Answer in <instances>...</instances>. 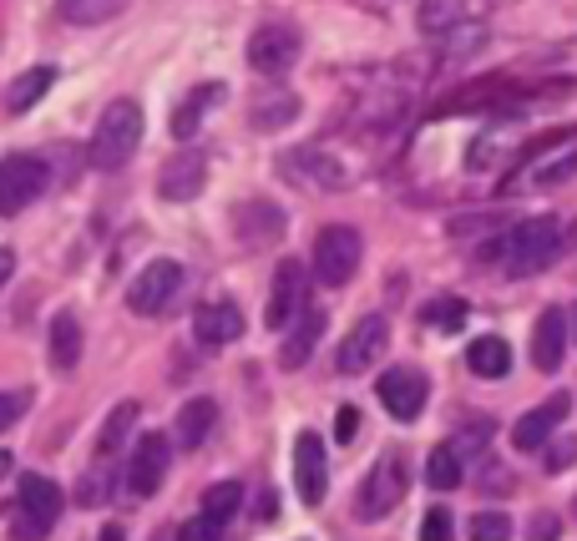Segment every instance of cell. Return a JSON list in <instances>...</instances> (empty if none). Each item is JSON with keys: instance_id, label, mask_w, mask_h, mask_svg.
<instances>
[{"instance_id": "cell-20", "label": "cell", "mask_w": 577, "mask_h": 541, "mask_svg": "<svg viewBox=\"0 0 577 541\" xmlns=\"http://www.w3.org/2000/svg\"><path fill=\"white\" fill-rule=\"evenodd\" d=\"M46 354H51V369H57V375H72V369L81 365V319H76V309H61L57 319H51Z\"/></svg>"}, {"instance_id": "cell-43", "label": "cell", "mask_w": 577, "mask_h": 541, "mask_svg": "<svg viewBox=\"0 0 577 541\" xmlns=\"http://www.w3.org/2000/svg\"><path fill=\"white\" fill-rule=\"evenodd\" d=\"M335 436H340V445H350V440L360 436V410L355 405H340V415H335Z\"/></svg>"}, {"instance_id": "cell-11", "label": "cell", "mask_w": 577, "mask_h": 541, "mask_svg": "<svg viewBox=\"0 0 577 541\" xmlns=\"http://www.w3.org/2000/svg\"><path fill=\"white\" fill-rule=\"evenodd\" d=\"M426 395H430V380L421 375V369L411 365H396L380 375V405L396 415L400 425H411L421 410H426Z\"/></svg>"}, {"instance_id": "cell-39", "label": "cell", "mask_w": 577, "mask_h": 541, "mask_svg": "<svg viewBox=\"0 0 577 541\" xmlns=\"http://www.w3.org/2000/svg\"><path fill=\"white\" fill-rule=\"evenodd\" d=\"M472 541H512V516H502V512H476L472 516Z\"/></svg>"}, {"instance_id": "cell-34", "label": "cell", "mask_w": 577, "mask_h": 541, "mask_svg": "<svg viewBox=\"0 0 577 541\" xmlns=\"http://www.w3.org/2000/svg\"><path fill=\"white\" fill-rule=\"evenodd\" d=\"M294 117H299V97H289V91L253 106V127H259V133H279V127H289Z\"/></svg>"}, {"instance_id": "cell-2", "label": "cell", "mask_w": 577, "mask_h": 541, "mask_svg": "<svg viewBox=\"0 0 577 541\" xmlns=\"http://www.w3.org/2000/svg\"><path fill=\"white\" fill-rule=\"evenodd\" d=\"M142 147V106L137 102H112L97 122V133H91V147L87 158L97 173H117L133 162V152Z\"/></svg>"}, {"instance_id": "cell-13", "label": "cell", "mask_w": 577, "mask_h": 541, "mask_svg": "<svg viewBox=\"0 0 577 541\" xmlns=\"http://www.w3.org/2000/svg\"><path fill=\"white\" fill-rule=\"evenodd\" d=\"M208 183V158L203 152H173L163 162V173H158V192H163L167 203H192Z\"/></svg>"}, {"instance_id": "cell-21", "label": "cell", "mask_w": 577, "mask_h": 541, "mask_svg": "<svg viewBox=\"0 0 577 541\" xmlns=\"http://www.w3.org/2000/svg\"><path fill=\"white\" fill-rule=\"evenodd\" d=\"M213 425H218V405L208 395L188 400V405L178 410V420H173V445H183V451H198L208 436H213Z\"/></svg>"}, {"instance_id": "cell-10", "label": "cell", "mask_w": 577, "mask_h": 541, "mask_svg": "<svg viewBox=\"0 0 577 541\" xmlns=\"http://www.w3.org/2000/svg\"><path fill=\"white\" fill-rule=\"evenodd\" d=\"M299 51H304V41H299L294 26H259L249 36V66L259 76H279L289 72L299 61Z\"/></svg>"}, {"instance_id": "cell-30", "label": "cell", "mask_w": 577, "mask_h": 541, "mask_svg": "<svg viewBox=\"0 0 577 541\" xmlns=\"http://www.w3.org/2000/svg\"><path fill=\"white\" fill-rule=\"evenodd\" d=\"M122 5H127V0H57V11L66 26H102Z\"/></svg>"}, {"instance_id": "cell-7", "label": "cell", "mask_w": 577, "mask_h": 541, "mask_svg": "<svg viewBox=\"0 0 577 541\" xmlns=\"http://www.w3.org/2000/svg\"><path fill=\"white\" fill-rule=\"evenodd\" d=\"M390 344V319L385 314H365V319L340 339V354H335V369L340 375H365Z\"/></svg>"}, {"instance_id": "cell-47", "label": "cell", "mask_w": 577, "mask_h": 541, "mask_svg": "<svg viewBox=\"0 0 577 541\" xmlns=\"http://www.w3.org/2000/svg\"><path fill=\"white\" fill-rule=\"evenodd\" d=\"M274 512H279V496L264 491V501H259V521H274Z\"/></svg>"}, {"instance_id": "cell-32", "label": "cell", "mask_w": 577, "mask_h": 541, "mask_svg": "<svg viewBox=\"0 0 577 541\" xmlns=\"http://www.w3.org/2000/svg\"><path fill=\"white\" fill-rule=\"evenodd\" d=\"M567 177H577V147H567V152H557V158H548V152H542V162L532 167V188L537 192L563 188Z\"/></svg>"}, {"instance_id": "cell-29", "label": "cell", "mask_w": 577, "mask_h": 541, "mask_svg": "<svg viewBox=\"0 0 577 541\" xmlns=\"http://www.w3.org/2000/svg\"><path fill=\"white\" fill-rule=\"evenodd\" d=\"M461 15H466V0H421L415 26L426 30V36H446V30L461 26Z\"/></svg>"}, {"instance_id": "cell-22", "label": "cell", "mask_w": 577, "mask_h": 541, "mask_svg": "<svg viewBox=\"0 0 577 541\" xmlns=\"http://www.w3.org/2000/svg\"><path fill=\"white\" fill-rule=\"evenodd\" d=\"M466 369H472L476 380H506V375H512V344H506L502 335L472 339V350H466Z\"/></svg>"}, {"instance_id": "cell-12", "label": "cell", "mask_w": 577, "mask_h": 541, "mask_svg": "<svg viewBox=\"0 0 577 541\" xmlns=\"http://www.w3.org/2000/svg\"><path fill=\"white\" fill-rule=\"evenodd\" d=\"M294 486L304 506H319L329 491V461H325V440L314 430H299L294 440Z\"/></svg>"}, {"instance_id": "cell-51", "label": "cell", "mask_w": 577, "mask_h": 541, "mask_svg": "<svg viewBox=\"0 0 577 541\" xmlns=\"http://www.w3.org/2000/svg\"><path fill=\"white\" fill-rule=\"evenodd\" d=\"M567 335H573V339H577V309H573V324H567Z\"/></svg>"}, {"instance_id": "cell-36", "label": "cell", "mask_w": 577, "mask_h": 541, "mask_svg": "<svg viewBox=\"0 0 577 541\" xmlns=\"http://www.w3.org/2000/svg\"><path fill=\"white\" fill-rule=\"evenodd\" d=\"M5 521H11V541H46V537H51V527H57L51 516H36V512H26L21 501H15V512L5 516Z\"/></svg>"}, {"instance_id": "cell-40", "label": "cell", "mask_w": 577, "mask_h": 541, "mask_svg": "<svg viewBox=\"0 0 577 541\" xmlns=\"http://www.w3.org/2000/svg\"><path fill=\"white\" fill-rule=\"evenodd\" d=\"M451 537H456L451 512H446V506H430V512L421 516V541H451Z\"/></svg>"}, {"instance_id": "cell-45", "label": "cell", "mask_w": 577, "mask_h": 541, "mask_svg": "<svg viewBox=\"0 0 577 541\" xmlns=\"http://www.w3.org/2000/svg\"><path fill=\"white\" fill-rule=\"evenodd\" d=\"M506 486H512V476H506L502 466H491L487 470V491H506Z\"/></svg>"}, {"instance_id": "cell-25", "label": "cell", "mask_w": 577, "mask_h": 541, "mask_svg": "<svg viewBox=\"0 0 577 541\" xmlns=\"http://www.w3.org/2000/svg\"><path fill=\"white\" fill-rule=\"evenodd\" d=\"M112 491H117V466L106 455H91V466L76 481V506H102Z\"/></svg>"}, {"instance_id": "cell-48", "label": "cell", "mask_w": 577, "mask_h": 541, "mask_svg": "<svg viewBox=\"0 0 577 541\" xmlns=\"http://www.w3.org/2000/svg\"><path fill=\"white\" fill-rule=\"evenodd\" d=\"M102 541H127V531H122L117 521H112V527H102Z\"/></svg>"}, {"instance_id": "cell-49", "label": "cell", "mask_w": 577, "mask_h": 541, "mask_svg": "<svg viewBox=\"0 0 577 541\" xmlns=\"http://www.w3.org/2000/svg\"><path fill=\"white\" fill-rule=\"evenodd\" d=\"M11 466H15V461H11V451H0V481L11 476Z\"/></svg>"}, {"instance_id": "cell-28", "label": "cell", "mask_w": 577, "mask_h": 541, "mask_svg": "<svg viewBox=\"0 0 577 541\" xmlns=\"http://www.w3.org/2000/svg\"><path fill=\"white\" fill-rule=\"evenodd\" d=\"M137 425V405L127 400V405H117L112 415L102 420V436H97V455H106V461H117V451L127 445V436H133Z\"/></svg>"}, {"instance_id": "cell-14", "label": "cell", "mask_w": 577, "mask_h": 541, "mask_svg": "<svg viewBox=\"0 0 577 541\" xmlns=\"http://www.w3.org/2000/svg\"><path fill=\"white\" fill-rule=\"evenodd\" d=\"M567 410H573V400H567V395H552L548 405L527 410V415L512 425V445H517V451H542V445L557 436V425H563Z\"/></svg>"}, {"instance_id": "cell-1", "label": "cell", "mask_w": 577, "mask_h": 541, "mask_svg": "<svg viewBox=\"0 0 577 541\" xmlns=\"http://www.w3.org/2000/svg\"><path fill=\"white\" fill-rule=\"evenodd\" d=\"M567 249V234H563V218L552 213H537V218H522L512 228L491 238L481 249V264H502L506 278H532L542 268H552Z\"/></svg>"}, {"instance_id": "cell-3", "label": "cell", "mask_w": 577, "mask_h": 541, "mask_svg": "<svg viewBox=\"0 0 577 541\" xmlns=\"http://www.w3.org/2000/svg\"><path fill=\"white\" fill-rule=\"evenodd\" d=\"M360 253H365L360 228H350V223H329V228H319V238H314L310 274L319 278L325 289H344V284L360 274Z\"/></svg>"}, {"instance_id": "cell-19", "label": "cell", "mask_w": 577, "mask_h": 541, "mask_svg": "<svg viewBox=\"0 0 577 541\" xmlns=\"http://www.w3.org/2000/svg\"><path fill=\"white\" fill-rule=\"evenodd\" d=\"M319 335H325V314H319V309H304V314L284 329L279 365L284 369H304L310 365V354H314V344H319Z\"/></svg>"}, {"instance_id": "cell-35", "label": "cell", "mask_w": 577, "mask_h": 541, "mask_svg": "<svg viewBox=\"0 0 577 541\" xmlns=\"http://www.w3.org/2000/svg\"><path fill=\"white\" fill-rule=\"evenodd\" d=\"M238 506H243V486H238V481H218V486H208V491H203V512L218 516L223 527L238 516Z\"/></svg>"}, {"instance_id": "cell-24", "label": "cell", "mask_w": 577, "mask_h": 541, "mask_svg": "<svg viewBox=\"0 0 577 541\" xmlns=\"http://www.w3.org/2000/svg\"><path fill=\"white\" fill-rule=\"evenodd\" d=\"M51 87H57V66H30V72H21L11 81V91H5V112H11V117H26Z\"/></svg>"}, {"instance_id": "cell-18", "label": "cell", "mask_w": 577, "mask_h": 541, "mask_svg": "<svg viewBox=\"0 0 577 541\" xmlns=\"http://www.w3.org/2000/svg\"><path fill=\"white\" fill-rule=\"evenodd\" d=\"M563 350H567V309H542V319L532 329V365L542 375H557Z\"/></svg>"}, {"instance_id": "cell-23", "label": "cell", "mask_w": 577, "mask_h": 541, "mask_svg": "<svg viewBox=\"0 0 577 541\" xmlns=\"http://www.w3.org/2000/svg\"><path fill=\"white\" fill-rule=\"evenodd\" d=\"M234 228L243 234V243H249V249H259V243H268V238L284 234V207H274V203H243V207H234Z\"/></svg>"}, {"instance_id": "cell-26", "label": "cell", "mask_w": 577, "mask_h": 541, "mask_svg": "<svg viewBox=\"0 0 577 541\" xmlns=\"http://www.w3.org/2000/svg\"><path fill=\"white\" fill-rule=\"evenodd\" d=\"M21 506H26V512H36V516H51V521H57L61 516V506H66V496H61V486L51 481V476H36V470H30V476H21Z\"/></svg>"}, {"instance_id": "cell-9", "label": "cell", "mask_w": 577, "mask_h": 541, "mask_svg": "<svg viewBox=\"0 0 577 541\" xmlns=\"http://www.w3.org/2000/svg\"><path fill=\"white\" fill-rule=\"evenodd\" d=\"M167 461H173V436H137V445H133V461H127V491L133 496H152L158 486H163V476H167Z\"/></svg>"}, {"instance_id": "cell-41", "label": "cell", "mask_w": 577, "mask_h": 541, "mask_svg": "<svg viewBox=\"0 0 577 541\" xmlns=\"http://www.w3.org/2000/svg\"><path fill=\"white\" fill-rule=\"evenodd\" d=\"M178 541H223V521L218 516H188V521H183L178 527Z\"/></svg>"}, {"instance_id": "cell-15", "label": "cell", "mask_w": 577, "mask_h": 541, "mask_svg": "<svg viewBox=\"0 0 577 541\" xmlns=\"http://www.w3.org/2000/svg\"><path fill=\"white\" fill-rule=\"evenodd\" d=\"M512 81L506 76H487V81H472V87L451 91L441 106H436V117H461V112H502V102L512 97Z\"/></svg>"}, {"instance_id": "cell-16", "label": "cell", "mask_w": 577, "mask_h": 541, "mask_svg": "<svg viewBox=\"0 0 577 541\" xmlns=\"http://www.w3.org/2000/svg\"><path fill=\"white\" fill-rule=\"evenodd\" d=\"M192 339L208 344V350H223V344L243 339V314H238V304H228V299L203 304L198 314H192Z\"/></svg>"}, {"instance_id": "cell-38", "label": "cell", "mask_w": 577, "mask_h": 541, "mask_svg": "<svg viewBox=\"0 0 577 541\" xmlns=\"http://www.w3.org/2000/svg\"><path fill=\"white\" fill-rule=\"evenodd\" d=\"M573 461H577V436H552L548 445H542V470H548V476L567 470Z\"/></svg>"}, {"instance_id": "cell-5", "label": "cell", "mask_w": 577, "mask_h": 541, "mask_svg": "<svg viewBox=\"0 0 577 541\" xmlns=\"http://www.w3.org/2000/svg\"><path fill=\"white\" fill-rule=\"evenodd\" d=\"M46 183H51L46 158H36V152H11V158L0 162V218L26 213V207L46 192Z\"/></svg>"}, {"instance_id": "cell-50", "label": "cell", "mask_w": 577, "mask_h": 541, "mask_svg": "<svg viewBox=\"0 0 577 541\" xmlns=\"http://www.w3.org/2000/svg\"><path fill=\"white\" fill-rule=\"evenodd\" d=\"M152 541H178V531H158V537H152Z\"/></svg>"}, {"instance_id": "cell-42", "label": "cell", "mask_w": 577, "mask_h": 541, "mask_svg": "<svg viewBox=\"0 0 577 541\" xmlns=\"http://www.w3.org/2000/svg\"><path fill=\"white\" fill-rule=\"evenodd\" d=\"M26 410H30V390H5V395H0V430H11Z\"/></svg>"}, {"instance_id": "cell-37", "label": "cell", "mask_w": 577, "mask_h": 541, "mask_svg": "<svg viewBox=\"0 0 577 541\" xmlns=\"http://www.w3.org/2000/svg\"><path fill=\"white\" fill-rule=\"evenodd\" d=\"M506 218L502 213H461V218H451V234L456 238H476V234H502Z\"/></svg>"}, {"instance_id": "cell-31", "label": "cell", "mask_w": 577, "mask_h": 541, "mask_svg": "<svg viewBox=\"0 0 577 541\" xmlns=\"http://www.w3.org/2000/svg\"><path fill=\"white\" fill-rule=\"evenodd\" d=\"M218 97H223V87H203V91H192V97H183L178 112H173V137H178V142H188V137L203 127V106L218 102Z\"/></svg>"}, {"instance_id": "cell-33", "label": "cell", "mask_w": 577, "mask_h": 541, "mask_svg": "<svg viewBox=\"0 0 577 541\" xmlns=\"http://www.w3.org/2000/svg\"><path fill=\"white\" fill-rule=\"evenodd\" d=\"M466 319H472L466 299H430V304L421 309V324H426V329H441V335H456Z\"/></svg>"}, {"instance_id": "cell-27", "label": "cell", "mask_w": 577, "mask_h": 541, "mask_svg": "<svg viewBox=\"0 0 577 541\" xmlns=\"http://www.w3.org/2000/svg\"><path fill=\"white\" fill-rule=\"evenodd\" d=\"M461 476H466V455L456 451V445H436L426 461V486H436V491H456Z\"/></svg>"}, {"instance_id": "cell-8", "label": "cell", "mask_w": 577, "mask_h": 541, "mask_svg": "<svg viewBox=\"0 0 577 541\" xmlns=\"http://www.w3.org/2000/svg\"><path fill=\"white\" fill-rule=\"evenodd\" d=\"M178 289H183V264L158 259V264H148L142 274L133 278V289H127V309L142 314V319H152V314H163V309L173 304V293H178Z\"/></svg>"}, {"instance_id": "cell-6", "label": "cell", "mask_w": 577, "mask_h": 541, "mask_svg": "<svg viewBox=\"0 0 577 541\" xmlns=\"http://www.w3.org/2000/svg\"><path fill=\"white\" fill-rule=\"evenodd\" d=\"M310 268L299 264V259H284L279 274H274V289H268V309H264V324L274 329V335H284L289 324L304 314V299H310Z\"/></svg>"}, {"instance_id": "cell-4", "label": "cell", "mask_w": 577, "mask_h": 541, "mask_svg": "<svg viewBox=\"0 0 577 541\" xmlns=\"http://www.w3.org/2000/svg\"><path fill=\"white\" fill-rule=\"evenodd\" d=\"M405 491H411V470H405V455H400V451H385L380 461L371 466L365 486H360V501H355L360 521H380V516H390L400 501H405Z\"/></svg>"}, {"instance_id": "cell-44", "label": "cell", "mask_w": 577, "mask_h": 541, "mask_svg": "<svg viewBox=\"0 0 577 541\" xmlns=\"http://www.w3.org/2000/svg\"><path fill=\"white\" fill-rule=\"evenodd\" d=\"M563 537V521H557V516H532V527H527V541H557Z\"/></svg>"}, {"instance_id": "cell-17", "label": "cell", "mask_w": 577, "mask_h": 541, "mask_svg": "<svg viewBox=\"0 0 577 541\" xmlns=\"http://www.w3.org/2000/svg\"><path fill=\"white\" fill-rule=\"evenodd\" d=\"M284 177H294V183H310V188H344V167L329 152L319 147H294L289 158H284Z\"/></svg>"}, {"instance_id": "cell-46", "label": "cell", "mask_w": 577, "mask_h": 541, "mask_svg": "<svg viewBox=\"0 0 577 541\" xmlns=\"http://www.w3.org/2000/svg\"><path fill=\"white\" fill-rule=\"evenodd\" d=\"M11 274H15V253H11V249H0V289L11 284Z\"/></svg>"}]
</instances>
